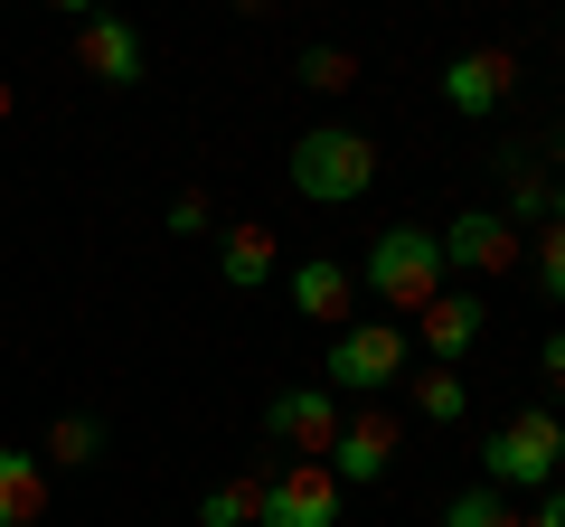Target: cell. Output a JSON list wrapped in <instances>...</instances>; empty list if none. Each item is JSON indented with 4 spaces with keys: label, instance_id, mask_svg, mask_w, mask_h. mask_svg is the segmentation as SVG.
Masks as SVG:
<instances>
[{
    "label": "cell",
    "instance_id": "4",
    "mask_svg": "<svg viewBox=\"0 0 565 527\" xmlns=\"http://www.w3.org/2000/svg\"><path fill=\"white\" fill-rule=\"evenodd\" d=\"M405 367H415V330L405 321H349L340 340H330V358H321V386L330 396H377Z\"/></svg>",
    "mask_w": 565,
    "mask_h": 527
},
{
    "label": "cell",
    "instance_id": "5",
    "mask_svg": "<svg viewBox=\"0 0 565 527\" xmlns=\"http://www.w3.org/2000/svg\"><path fill=\"white\" fill-rule=\"evenodd\" d=\"M349 490L330 481V462H274L264 471V518L255 527H340Z\"/></svg>",
    "mask_w": 565,
    "mask_h": 527
},
{
    "label": "cell",
    "instance_id": "18",
    "mask_svg": "<svg viewBox=\"0 0 565 527\" xmlns=\"http://www.w3.org/2000/svg\"><path fill=\"white\" fill-rule=\"evenodd\" d=\"M444 527H527V518H509V499L500 490H462V499H444Z\"/></svg>",
    "mask_w": 565,
    "mask_h": 527
},
{
    "label": "cell",
    "instance_id": "10",
    "mask_svg": "<svg viewBox=\"0 0 565 527\" xmlns=\"http://www.w3.org/2000/svg\"><path fill=\"white\" fill-rule=\"evenodd\" d=\"M76 66H85L95 85H114V95H122V85H141V29L122 20V10L76 20Z\"/></svg>",
    "mask_w": 565,
    "mask_h": 527
},
{
    "label": "cell",
    "instance_id": "15",
    "mask_svg": "<svg viewBox=\"0 0 565 527\" xmlns=\"http://www.w3.org/2000/svg\"><path fill=\"white\" fill-rule=\"evenodd\" d=\"M39 462H47V471H85V462H104V415H85V406H66L57 424H47V443H39Z\"/></svg>",
    "mask_w": 565,
    "mask_h": 527
},
{
    "label": "cell",
    "instance_id": "13",
    "mask_svg": "<svg viewBox=\"0 0 565 527\" xmlns=\"http://www.w3.org/2000/svg\"><path fill=\"white\" fill-rule=\"evenodd\" d=\"M217 273H226L236 292H264V283L282 273V245H274V226H226V236H217Z\"/></svg>",
    "mask_w": 565,
    "mask_h": 527
},
{
    "label": "cell",
    "instance_id": "24",
    "mask_svg": "<svg viewBox=\"0 0 565 527\" xmlns=\"http://www.w3.org/2000/svg\"><path fill=\"white\" fill-rule=\"evenodd\" d=\"M546 226H565V180H546Z\"/></svg>",
    "mask_w": 565,
    "mask_h": 527
},
{
    "label": "cell",
    "instance_id": "7",
    "mask_svg": "<svg viewBox=\"0 0 565 527\" xmlns=\"http://www.w3.org/2000/svg\"><path fill=\"white\" fill-rule=\"evenodd\" d=\"M330 433H340V396L330 386H282L274 406H264V443H282L292 462H321Z\"/></svg>",
    "mask_w": 565,
    "mask_h": 527
},
{
    "label": "cell",
    "instance_id": "22",
    "mask_svg": "<svg viewBox=\"0 0 565 527\" xmlns=\"http://www.w3.org/2000/svg\"><path fill=\"white\" fill-rule=\"evenodd\" d=\"M537 377L565 396V330H546V348H537Z\"/></svg>",
    "mask_w": 565,
    "mask_h": 527
},
{
    "label": "cell",
    "instance_id": "25",
    "mask_svg": "<svg viewBox=\"0 0 565 527\" xmlns=\"http://www.w3.org/2000/svg\"><path fill=\"white\" fill-rule=\"evenodd\" d=\"M47 10H66V20H95V10H104V0H47Z\"/></svg>",
    "mask_w": 565,
    "mask_h": 527
},
{
    "label": "cell",
    "instance_id": "17",
    "mask_svg": "<svg viewBox=\"0 0 565 527\" xmlns=\"http://www.w3.org/2000/svg\"><path fill=\"white\" fill-rule=\"evenodd\" d=\"M264 518V481H217L199 499V527H255Z\"/></svg>",
    "mask_w": 565,
    "mask_h": 527
},
{
    "label": "cell",
    "instance_id": "12",
    "mask_svg": "<svg viewBox=\"0 0 565 527\" xmlns=\"http://www.w3.org/2000/svg\"><path fill=\"white\" fill-rule=\"evenodd\" d=\"M282 292H292V311H302V321H330V330H349V311H359V273H349V264H330V255L292 264V273H282Z\"/></svg>",
    "mask_w": 565,
    "mask_h": 527
},
{
    "label": "cell",
    "instance_id": "6",
    "mask_svg": "<svg viewBox=\"0 0 565 527\" xmlns=\"http://www.w3.org/2000/svg\"><path fill=\"white\" fill-rule=\"evenodd\" d=\"M519 255H527V236L500 217V207H462V217L444 226V264H462L471 283H490V273H519Z\"/></svg>",
    "mask_w": 565,
    "mask_h": 527
},
{
    "label": "cell",
    "instance_id": "1",
    "mask_svg": "<svg viewBox=\"0 0 565 527\" xmlns=\"http://www.w3.org/2000/svg\"><path fill=\"white\" fill-rule=\"evenodd\" d=\"M444 236L434 226H386L377 245H367V264H359V292L367 302H396V321H415L434 292H444Z\"/></svg>",
    "mask_w": 565,
    "mask_h": 527
},
{
    "label": "cell",
    "instance_id": "23",
    "mask_svg": "<svg viewBox=\"0 0 565 527\" xmlns=\"http://www.w3.org/2000/svg\"><path fill=\"white\" fill-rule=\"evenodd\" d=\"M527 527H565V490H537V508H527Z\"/></svg>",
    "mask_w": 565,
    "mask_h": 527
},
{
    "label": "cell",
    "instance_id": "26",
    "mask_svg": "<svg viewBox=\"0 0 565 527\" xmlns=\"http://www.w3.org/2000/svg\"><path fill=\"white\" fill-rule=\"evenodd\" d=\"M546 151V170H556V180H565V132H556V142H537Z\"/></svg>",
    "mask_w": 565,
    "mask_h": 527
},
{
    "label": "cell",
    "instance_id": "20",
    "mask_svg": "<svg viewBox=\"0 0 565 527\" xmlns=\"http://www.w3.org/2000/svg\"><path fill=\"white\" fill-rule=\"evenodd\" d=\"M537 283L546 302H565V226H537Z\"/></svg>",
    "mask_w": 565,
    "mask_h": 527
},
{
    "label": "cell",
    "instance_id": "21",
    "mask_svg": "<svg viewBox=\"0 0 565 527\" xmlns=\"http://www.w3.org/2000/svg\"><path fill=\"white\" fill-rule=\"evenodd\" d=\"M170 236H207V198H199V189L170 198Z\"/></svg>",
    "mask_w": 565,
    "mask_h": 527
},
{
    "label": "cell",
    "instance_id": "16",
    "mask_svg": "<svg viewBox=\"0 0 565 527\" xmlns=\"http://www.w3.org/2000/svg\"><path fill=\"white\" fill-rule=\"evenodd\" d=\"M415 415H424V424H462V415H471V377H462V367H424V377H415Z\"/></svg>",
    "mask_w": 565,
    "mask_h": 527
},
{
    "label": "cell",
    "instance_id": "28",
    "mask_svg": "<svg viewBox=\"0 0 565 527\" xmlns=\"http://www.w3.org/2000/svg\"><path fill=\"white\" fill-rule=\"evenodd\" d=\"M236 10H245V20H264V10H274V0H236Z\"/></svg>",
    "mask_w": 565,
    "mask_h": 527
},
{
    "label": "cell",
    "instance_id": "3",
    "mask_svg": "<svg viewBox=\"0 0 565 527\" xmlns=\"http://www.w3.org/2000/svg\"><path fill=\"white\" fill-rule=\"evenodd\" d=\"M556 471H565V424L546 406H519L509 424L481 433V481L490 490H556Z\"/></svg>",
    "mask_w": 565,
    "mask_h": 527
},
{
    "label": "cell",
    "instance_id": "11",
    "mask_svg": "<svg viewBox=\"0 0 565 527\" xmlns=\"http://www.w3.org/2000/svg\"><path fill=\"white\" fill-rule=\"evenodd\" d=\"M330 481L359 490V481H386V462H396V424L386 415H340V433H330Z\"/></svg>",
    "mask_w": 565,
    "mask_h": 527
},
{
    "label": "cell",
    "instance_id": "27",
    "mask_svg": "<svg viewBox=\"0 0 565 527\" xmlns=\"http://www.w3.org/2000/svg\"><path fill=\"white\" fill-rule=\"evenodd\" d=\"M10 114H20V85H10V76H0V122H10Z\"/></svg>",
    "mask_w": 565,
    "mask_h": 527
},
{
    "label": "cell",
    "instance_id": "9",
    "mask_svg": "<svg viewBox=\"0 0 565 527\" xmlns=\"http://www.w3.org/2000/svg\"><path fill=\"white\" fill-rule=\"evenodd\" d=\"M481 321H490L481 292H434V302H424L405 330H415V348H424L434 367H462V358H471V340H481Z\"/></svg>",
    "mask_w": 565,
    "mask_h": 527
},
{
    "label": "cell",
    "instance_id": "2",
    "mask_svg": "<svg viewBox=\"0 0 565 527\" xmlns=\"http://www.w3.org/2000/svg\"><path fill=\"white\" fill-rule=\"evenodd\" d=\"M282 170H292V189H302L311 207H349V198H367V189H377V142H367V132H349V122H311Z\"/></svg>",
    "mask_w": 565,
    "mask_h": 527
},
{
    "label": "cell",
    "instance_id": "19",
    "mask_svg": "<svg viewBox=\"0 0 565 527\" xmlns=\"http://www.w3.org/2000/svg\"><path fill=\"white\" fill-rule=\"evenodd\" d=\"M302 85L311 95H349V85H359V57H349V47H302Z\"/></svg>",
    "mask_w": 565,
    "mask_h": 527
},
{
    "label": "cell",
    "instance_id": "14",
    "mask_svg": "<svg viewBox=\"0 0 565 527\" xmlns=\"http://www.w3.org/2000/svg\"><path fill=\"white\" fill-rule=\"evenodd\" d=\"M47 508V462L20 443H0V527H29Z\"/></svg>",
    "mask_w": 565,
    "mask_h": 527
},
{
    "label": "cell",
    "instance_id": "8",
    "mask_svg": "<svg viewBox=\"0 0 565 527\" xmlns=\"http://www.w3.org/2000/svg\"><path fill=\"white\" fill-rule=\"evenodd\" d=\"M509 95H519V57H509V47H462V57L444 66V104H452L462 122L500 114Z\"/></svg>",
    "mask_w": 565,
    "mask_h": 527
}]
</instances>
